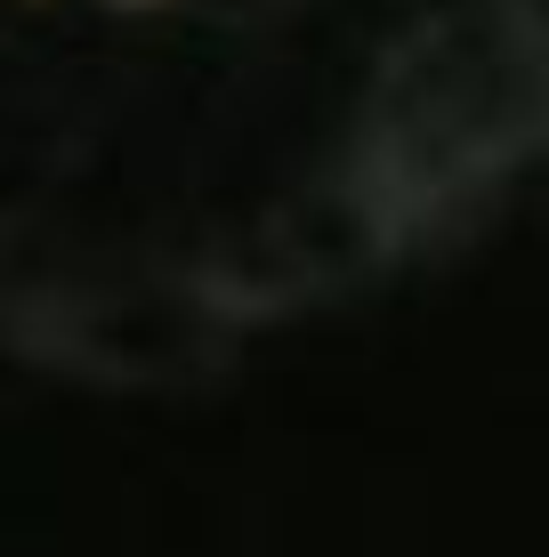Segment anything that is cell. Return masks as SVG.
I'll list each match as a JSON object with an SVG mask.
<instances>
[{
    "instance_id": "1",
    "label": "cell",
    "mask_w": 549,
    "mask_h": 557,
    "mask_svg": "<svg viewBox=\"0 0 549 557\" xmlns=\"http://www.w3.org/2000/svg\"><path fill=\"white\" fill-rule=\"evenodd\" d=\"M138 9H146V0H138Z\"/></svg>"
}]
</instances>
